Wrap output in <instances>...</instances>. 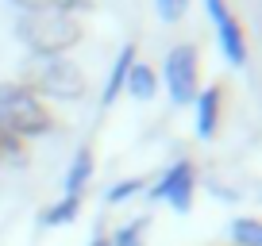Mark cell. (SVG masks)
Listing matches in <instances>:
<instances>
[{
  "label": "cell",
  "instance_id": "cell-6",
  "mask_svg": "<svg viewBox=\"0 0 262 246\" xmlns=\"http://www.w3.org/2000/svg\"><path fill=\"white\" fill-rule=\"evenodd\" d=\"M193 189H196V177H193V162H173V169L158 181V189L150 192L155 200H170L173 212H189L193 208Z\"/></svg>",
  "mask_w": 262,
  "mask_h": 246
},
{
  "label": "cell",
  "instance_id": "cell-10",
  "mask_svg": "<svg viewBox=\"0 0 262 246\" xmlns=\"http://www.w3.org/2000/svg\"><path fill=\"white\" fill-rule=\"evenodd\" d=\"M89 177H93V154L81 150V154L74 158V165H70V173H66V196H81Z\"/></svg>",
  "mask_w": 262,
  "mask_h": 246
},
{
  "label": "cell",
  "instance_id": "cell-17",
  "mask_svg": "<svg viewBox=\"0 0 262 246\" xmlns=\"http://www.w3.org/2000/svg\"><path fill=\"white\" fill-rule=\"evenodd\" d=\"M189 8V0H158V16L166 19V23H173V19H181Z\"/></svg>",
  "mask_w": 262,
  "mask_h": 246
},
{
  "label": "cell",
  "instance_id": "cell-7",
  "mask_svg": "<svg viewBox=\"0 0 262 246\" xmlns=\"http://www.w3.org/2000/svg\"><path fill=\"white\" fill-rule=\"evenodd\" d=\"M193 100H196V135H201V139H212L216 127H220V100H224L220 85H208V89L196 92Z\"/></svg>",
  "mask_w": 262,
  "mask_h": 246
},
{
  "label": "cell",
  "instance_id": "cell-3",
  "mask_svg": "<svg viewBox=\"0 0 262 246\" xmlns=\"http://www.w3.org/2000/svg\"><path fill=\"white\" fill-rule=\"evenodd\" d=\"M27 77H31V85L39 92H47V96H54V100H77V96H85V89H89V85H85V73L62 54L35 58L31 69H27Z\"/></svg>",
  "mask_w": 262,
  "mask_h": 246
},
{
  "label": "cell",
  "instance_id": "cell-16",
  "mask_svg": "<svg viewBox=\"0 0 262 246\" xmlns=\"http://www.w3.org/2000/svg\"><path fill=\"white\" fill-rule=\"evenodd\" d=\"M139 189H143V181H135V177H131V181H120L116 189H108V196H104V200H108V204H123V200H131Z\"/></svg>",
  "mask_w": 262,
  "mask_h": 246
},
{
  "label": "cell",
  "instance_id": "cell-12",
  "mask_svg": "<svg viewBox=\"0 0 262 246\" xmlns=\"http://www.w3.org/2000/svg\"><path fill=\"white\" fill-rule=\"evenodd\" d=\"M12 4L24 12H66V16H74L77 8H89V0H12Z\"/></svg>",
  "mask_w": 262,
  "mask_h": 246
},
{
  "label": "cell",
  "instance_id": "cell-14",
  "mask_svg": "<svg viewBox=\"0 0 262 246\" xmlns=\"http://www.w3.org/2000/svg\"><path fill=\"white\" fill-rule=\"evenodd\" d=\"M147 223H150V215H139V219H131L127 227H120L112 238H108V246H139V238H143V231H147Z\"/></svg>",
  "mask_w": 262,
  "mask_h": 246
},
{
  "label": "cell",
  "instance_id": "cell-15",
  "mask_svg": "<svg viewBox=\"0 0 262 246\" xmlns=\"http://www.w3.org/2000/svg\"><path fill=\"white\" fill-rule=\"evenodd\" d=\"M0 158H8V162H24V139H16L12 131L0 127Z\"/></svg>",
  "mask_w": 262,
  "mask_h": 246
},
{
  "label": "cell",
  "instance_id": "cell-11",
  "mask_svg": "<svg viewBox=\"0 0 262 246\" xmlns=\"http://www.w3.org/2000/svg\"><path fill=\"white\" fill-rule=\"evenodd\" d=\"M77 212H81V196H62L58 204H50L47 212H42V223H47V227H62V223L77 219Z\"/></svg>",
  "mask_w": 262,
  "mask_h": 246
},
{
  "label": "cell",
  "instance_id": "cell-13",
  "mask_svg": "<svg viewBox=\"0 0 262 246\" xmlns=\"http://www.w3.org/2000/svg\"><path fill=\"white\" fill-rule=\"evenodd\" d=\"M231 242H235V246H262V227H258V219H251V215L235 219V223H231Z\"/></svg>",
  "mask_w": 262,
  "mask_h": 246
},
{
  "label": "cell",
  "instance_id": "cell-8",
  "mask_svg": "<svg viewBox=\"0 0 262 246\" xmlns=\"http://www.w3.org/2000/svg\"><path fill=\"white\" fill-rule=\"evenodd\" d=\"M123 85H127V92H131L135 100H150V96H155V89H158V77H155V69H150L147 62H139V58H135Z\"/></svg>",
  "mask_w": 262,
  "mask_h": 246
},
{
  "label": "cell",
  "instance_id": "cell-9",
  "mask_svg": "<svg viewBox=\"0 0 262 246\" xmlns=\"http://www.w3.org/2000/svg\"><path fill=\"white\" fill-rule=\"evenodd\" d=\"M131 62H135V46H123V50H120V58H116V66H112V77H108V85H104V96H100V104H104V108L112 104L116 96H120L123 81H127Z\"/></svg>",
  "mask_w": 262,
  "mask_h": 246
},
{
  "label": "cell",
  "instance_id": "cell-4",
  "mask_svg": "<svg viewBox=\"0 0 262 246\" xmlns=\"http://www.w3.org/2000/svg\"><path fill=\"white\" fill-rule=\"evenodd\" d=\"M166 89H170L173 104H189L196 96V46L178 42L166 54Z\"/></svg>",
  "mask_w": 262,
  "mask_h": 246
},
{
  "label": "cell",
  "instance_id": "cell-5",
  "mask_svg": "<svg viewBox=\"0 0 262 246\" xmlns=\"http://www.w3.org/2000/svg\"><path fill=\"white\" fill-rule=\"evenodd\" d=\"M208 8V19H212L216 35H220V50L224 58H228L231 66H243L247 62V42H243V27H239V19L231 16L228 0H205Z\"/></svg>",
  "mask_w": 262,
  "mask_h": 246
},
{
  "label": "cell",
  "instance_id": "cell-1",
  "mask_svg": "<svg viewBox=\"0 0 262 246\" xmlns=\"http://www.w3.org/2000/svg\"><path fill=\"white\" fill-rule=\"evenodd\" d=\"M16 35L27 50H35V58H47V54H66L70 46H77L81 23L66 12H24L16 19Z\"/></svg>",
  "mask_w": 262,
  "mask_h": 246
},
{
  "label": "cell",
  "instance_id": "cell-2",
  "mask_svg": "<svg viewBox=\"0 0 262 246\" xmlns=\"http://www.w3.org/2000/svg\"><path fill=\"white\" fill-rule=\"evenodd\" d=\"M0 127L12 131L16 139H35V135H47L54 119L27 85L4 81L0 85Z\"/></svg>",
  "mask_w": 262,
  "mask_h": 246
}]
</instances>
